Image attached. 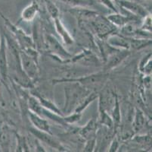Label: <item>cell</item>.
Wrapping results in <instances>:
<instances>
[{
	"instance_id": "obj_1",
	"label": "cell",
	"mask_w": 152,
	"mask_h": 152,
	"mask_svg": "<svg viewBox=\"0 0 152 152\" xmlns=\"http://www.w3.org/2000/svg\"><path fill=\"white\" fill-rule=\"evenodd\" d=\"M68 85L64 87V105L63 113L69 114L74 110L79 102L90 93V90L86 86L83 85L77 82H67Z\"/></svg>"
},
{
	"instance_id": "obj_2",
	"label": "cell",
	"mask_w": 152,
	"mask_h": 152,
	"mask_svg": "<svg viewBox=\"0 0 152 152\" xmlns=\"http://www.w3.org/2000/svg\"><path fill=\"white\" fill-rule=\"evenodd\" d=\"M108 73L106 72H99L97 73H92L89 75H80L79 77L73 78V79H53V85L59 83H67V82H77L83 85H93L96 84L102 83L107 79Z\"/></svg>"
},
{
	"instance_id": "obj_3",
	"label": "cell",
	"mask_w": 152,
	"mask_h": 152,
	"mask_svg": "<svg viewBox=\"0 0 152 152\" xmlns=\"http://www.w3.org/2000/svg\"><path fill=\"white\" fill-rule=\"evenodd\" d=\"M0 17L2 18V19L4 20L5 25L7 27L8 30H9V32L13 36L14 38L17 40L21 50L28 48V47H35L33 38H31L30 36L27 35V33L23 31L21 28L18 27L17 25L13 24L1 12H0Z\"/></svg>"
},
{
	"instance_id": "obj_4",
	"label": "cell",
	"mask_w": 152,
	"mask_h": 152,
	"mask_svg": "<svg viewBox=\"0 0 152 152\" xmlns=\"http://www.w3.org/2000/svg\"><path fill=\"white\" fill-rule=\"evenodd\" d=\"M44 41L49 51L52 53V56H56L59 59V60L64 62H65L72 57L71 54L68 53V51L61 44L60 42L55 36L52 34H47L45 35Z\"/></svg>"
},
{
	"instance_id": "obj_5",
	"label": "cell",
	"mask_w": 152,
	"mask_h": 152,
	"mask_svg": "<svg viewBox=\"0 0 152 152\" xmlns=\"http://www.w3.org/2000/svg\"><path fill=\"white\" fill-rule=\"evenodd\" d=\"M92 26L97 34L98 38L102 40L107 38L109 36L115 33L117 29V27L107 20L106 17H102L100 15H98L92 20Z\"/></svg>"
},
{
	"instance_id": "obj_6",
	"label": "cell",
	"mask_w": 152,
	"mask_h": 152,
	"mask_svg": "<svg viewBox=\"0 0 152 152\" xmlns=\"http://www.w3.org/2000/svg\"><path fill=\"white\" fill-rule=\"evenodd\" d=\"M20 60L23 72H25L32 82L35 83L39 77V62L26 53L23 50H20Z\"/></svg>"
},
{
	"instance_id": "obj_7",
	"label": "cell",
	"mask_w": 152,
	"mask_h": 152,
	"mask_svg": "<svg viewBox=\"0 0 152 152\" xmlns=\"http://www.w3.org/2000/svg\"><path fill=\"white\" fill-rule=\"evenodd\" d=\"M29 132L36 137V139H38L39 142H43L45 144L48 145L49 147L55 148L59 151H66V148L61 144V142L58 141L57 139H55V136L52 135V133L45 132V131L39 130V129H36L35 127L29 128Z\"/></svg>"
},
{
	"instance_id": "obj_8",
	"label": "cell",
	"mask_w": 152,
	"mask_h": 152,
	"mask_svg": "<svg viewBox=\"0 0 152 152\" xmlns=\"http://www.w3.org/2000/svg\"><path fill=\"white\" fill-rule=\"evenodd\" d=\"M115 3L124 10L130 12L133 15L142 19L150 14V12L143 5L133 0H115Z\"/></svg>"
},
{
	"instance_id": "obj_9",
	"label": "cell",
	"mask_w": 152,
	"mask_h": 152,
	"mask_svg": "<svg viewBox=\"0 0 152 152\" xmlns=\"http://www.w3.org/2000/svg\"><path fill=\"white\" fill-rule=\"evenodd\" d=\"M130 54V50H124V49H118L110 54L107 58L106 61L104 62V69L105 71L113 69L118 66L126 58L129 56Z\"/></svg>"
},
{
	"instance_id": "obj_10",
	"label": "cell",
	"mask_w": 152,
	"mask_h": 152,
	"mask_svg": "<svg viewBox=\"0 0 152 152\" xmlns=\"http://www.w3.org/2000/svg\"><path fill=\"white\" fill-rule=\"evenodd\" d=\"M6 42L4 36L1 37L0 43V81L7 86L6 82L8 79L9 66H8V59H7Z\"/></svg>"
},
{
	"instance_id": "obj_11",
	"label": "cell",
	"mask_w": 152,
	"mask_h": 152,
	"mask_svg": "<svg viewBox=\"0 0 152 152\" xmlns=\"http://www.w3.org/2000/svg\"><path fill=\"white\" fill-rule=\"evenodd\" d=\"M65 62H80L86 65H95L99 66L101 65L99 58L92 52L89 50H83L81 53L72 56Z\"/></svg>"
},
{
	"instance_id": "obj_12",
	"label": "cell",
	"mask_w": 152,
	"mask_h": 152,
	"mask_svg": "<svg viewBox=\"0 0 152 152\" xmlns=\"http://www.w3.org/2000/svg\"><path fill=\"white\" fill-rule=\"evenodd\" d=\"M107 42L111 47L117 49L130 50L129 37H125L122 34H118L116 32L107 37Z\"/></svg>"
},
{
	"instance_id": "obj_13",
	"label": "cell",
	"mask_w": 152,
	"mask_h": 152,
	"mask_svg": "<svg viewBox=\"0 0 152 152\" xmlns=\"http://www.w3.org/2000/svg\"><path fill=\"white\" fill-rule=\"evenodd\" d=\"M27 114L29 117V119L34 125V127H35L37 129H39V130L52 133L50 130V125H49L48 121L45 119V118L38 115L36 113L32 112L30 110H27Z\"/></svg>"
},
{
	"instance_id": "obj_14",
	"label": "cell",
	"mask_w": 152,
	"mask_h": 152,
	"mask_svg": "<svg viewBox=\"0 0 152 152\" xmlns=\"http://www.w3.org/2000/svg\"><path fill=\"white\" fill-rule=\"evenodd\" d=\"M137 16L132 15V17L126 16V15L121 14V12H114L113 14H110L108 16H107V20L111 24L117 27H122L124 25L130 23L131 22L134 21ZM139 18V17H138Z\"/></svg>"
},
{
	"instance_id": "obj_15",
	"label": "cell",
	"mask_w": 152,
	"mask_h": 152,
	"mask_svg": "<svg viewBox=\"0 0 152 152\" xmlns=\"http://www.w3.org/2000/svg\"><path fill=\"white\" fill-rule=\"evenodd\" d=\"M99 128V124L97 120L92 119L87 122L83 127L81 128L79 131L80 136L85 140L89 139L91 138L95 137L96 132Z\"/></svg>"
},
{
	"instance_id": "obj_16",
	"label": "cell",
	"mask_w": 152,
	"mask_h": 152,
	"mask_svg": "<svg viewBox=\"0 0 152 152\" xmlns=\"http://www.w3.org/2000/svg\"><path fill=\"white\" fill-rule=\"evenodd\" d=\"M53 20L54 24H55V30H56L57 33L59 34L61 38L62 39L64 44L67 46L72 45L74 43V39L70 35V33L67 31L66 27L64 26V24L61 22V20L60 19V17L56 18V19H53Z\"/></svg>"
},
{
	"instance_id": "obj_17",
	"label": "cell",
	"mask_w": 152,
	"mask_h": 152,
	"mask_svg": "<svg viewBox=\"0 0 152 152\" xmlns=\"http://www.w3.org/2000/svg\"><path fill=\"white\" fill-rule=\"evenodd\" d=\"M31 94L32 95H34V97H37V100H39V102L40 103V104L44 107V108L47 109V110H49L52 111V112L58 114V115L61 116H64V114L63 113L62 110H61L60 109L54 104V102H52V100H49V99L44 97L43 96L41 95L37 90H31Z\"/></svg>"
},
{
	"instance_id": "obj_18",
	"label": "cell",
	"mask_w": 152,
	"mask_h": 152,
	"mask_svg": "<svg viewBox=\"0 0 152 152\" xmlns=\"http://www.w3.org/2000/svg\"><path fill=\"white\" fill-rule=\"evenodd\" d=\"M39 11V7L36 1H32L31 3L23 8L20 14V19L23 22H32L36 18Z\"/></svg>"
},
{
	"instance_id": "obj_19",
	"label": "cell",
	"mask_w": 152,
	"mask_h": 152,
	"mask_svg": "<svg viewBox=\"0 0 152 152\" xmlns=\"http://www.w3.org/2000/svg\"><path fill=\"white\" fill-rule=\"evenodd\" d=\"M98 94H96L95 92H90L89 94H87L85 97L82 99V100L79 102L77 104L76 108L74 109V110L73 112L79 113H82L83 111L85 110L88 107V106L90 104H92L94 100L98 97Z\"/></svg>"
},
{
	"instance_id": "obj_20",
	"label": "cell",
	"mask_w": 152,
	"mask_h": 152,
	"mask_svg": "<svg viewBox=\"0 0 152 152\" xmlns=\"http://www.w3.org/2000/svg\"><path fill=\"white\" fill-rule=\"evenodd\" d=\"M130 49L132 50H141L151 44V38H135L129 37Z\"/></svg>"
},
{
	"instance_id": "obj_21",
	"label": "cell",
	"mask_w": 152,
	"mask_h": 152,
	"mask_svg": "<svg viewBox=\"0 0 152 152\" xmlns=\"http://www.w3.org/2000/svg\"><path fill=\"white\" fill-rule=\"evenodd\" d=\"M145 122V117L144 115L143 112L140 110L139 109H136L135 113V116L133 119V129L135 132L140 131L143 128Z\"/></svg>"
},
{
	"instance_id": "obj_22",
	"label": "cell",
	"mask_w": 152,
	"mask_h": 152,
	"mask_svg": "<svg viewBox=\"0 0 152 152\" xmlns=\"http://www.w3.org/2000/svg\"><path fill=\"white\" fill-rule=\"evenodd\" d=\"M99 125H103V126H106L107 128H112L114 127V122L112 119L111 116L108 115L107 111L104 110L102 109H99Z\"/></svg>"
},
{
	"instance_id": "obj_23",
	"label": "cell",
	"mask_w": 152,
	"mask_h": 152,
	"mask_svg": "<svg viewBox=\"0 0 152 152\" xmlns=\"http://www.w3.org/2000/svg\"><path fill=\"white\" fill-rule=\"evenodd\" d=\"M139 71L145 75L151 73V53L144 56L139 63Z\"/></svg>"
},
{
	"instance_id": "obj_24",
	"label": "cell",
	"mask_w": 152,
	"mask_h": 152,
	"mask_svg": "<svg viewBox=\"0 0 152 152\" xmlns=\"http://www.w3.org/2000/svg\"><path fill=\"white\" fill-rule=\"evenodd\" d=\"M111 118L114 122V125L117 126L119 125L121 120V110H120V104L117 96H115V100H114V104L112 107V114Z\"/></svg>"
},
{
	"instance_id": "obj_25",
	"label": "cell",
	"mask_w": 152,
	"mask_h": 152,
	"mask_svg": "<svg viewBox=\"0 0 152 152\" xmlns=\"http://www.w3.org/2000/svg\"><path fill=\"white\" fill-rule=\"evenodd\" d=\"M17 139V148L16 151L18 152H28L30 151L28 142L25 136H23L18 133H15Z\"/></svg>"
},
{
	"instance_id": "obj_26",
	"label": "cell",
	"mask_w": 152,
	"mask_h": 152,
	"mask_svg": "<svg viewBox=\"0 0 152 152\" xmlns=\"http://www.w3.org/2000/svg\"><path fill=\"white\" fill-rule=\"evenodd\" d=\"M44 2H45L47 12H48L49 15H50V17L52 19H55L56 18L60 17L59 8H58L57 5L52 2V0H44Z\"/></svg>"
},
{
	"instance_id": "obj_27",
	"label": "cell",
	"mask_w": 152,
	"mask_h": 152,
	"mask_svg": "<svg viewBox=\"0 0 152 152\" xmlns=\"http://www.w3.org/2000/svg\"><path fill=\"white\" fill-rule=\"evenodd\" d=\"M10 135L6 129H0V146L3 151H9L10 146Z\"/></svg>"
},
{
	"instance_id": "obj_28",
	"label": "cell",
	"mask_w": 152,
	"mask_h": 152,
	"mask_svg": "<svg viewBox=\"0 0 152 152\" xmlns=\"http://www.w3.org/2000/svg\"><path fill=\"white\" fill-rule=\"evenodd\" d=\"M72 7H89L94 4L93 0H58Z\"/></svg>"
},
{
	"instance_id": "obj_29",
	"label": "cell",
	"mask_w": 152,
	"mask_h": 152,
	"mask_svg": "<svg viewBox=\"0 0 152 152\" xmlns=\"http://www.w3.org/2000/svg\"><path fill=\"white\" fill-rule=\"evenodd\" d=\"M81 116H82V113H79L76 112L70 113L67 115L64 116V120L67 125L74 124L80 120Z\"/></svg>"
},
{
	"instance_id": "obj_30",
	"label": "cell",
	"mask_w": 152,
	"mask_h": 152,
	"mask_svg": "<svg viewBox=\"0 0 152 152\" xmlns=\"http://www.w3.org/2000/svg\"><path fill=\"white\" fill-rule=\"evenodd\" d=\"M99 3L102 4V5H104V7H106L107 8L111 10L112 12H120V11L118 10V8L117 7L114 0H96Z\"/></svg>"
},
{
	"instance_id": "obj_31",
	"label": "cell",
	"mask_w": 152,
	"mask_h": 152,
	"mask_svg": "<svg viewBox=\"0 0 152 152\" xmlns=\"http://www.w3.org/2000/svg\"><path fill=\"white\" fill-rule=\"evenodd\" d=\"M143 19L144 21L142 22V24L139 29L144 31L151 33V14L143 18Z\"/></svg>"
},
{
	"instance_id": "obj_32",
	"label": "cell",
	"mask_w": 152,
	"mask_h": 152,
	"mask_svg": "<svg viewBox=\"0 0 152 152\" xmlns=\"http://www.w3.org/2000/svg\"><path fill=\"white\" fill-rule=\"evenodd\" d=\"M86 144L84 146V151H94V149H95L96 146V139L95 137L91 138L89 139L86 140Z\"/></svg>"
},
{
	"instance_id": "obj_33",
	"label": "cell",
	"mask_w": 152,
	"mask_h": 152,
	"mask_svg": "<svg viewBox=\"0 0 152 152\" xmlns=\"http://www.w3.org/2000/svg\"><path fill=\"white\" fill-rule=\"evenodd\" d=\"M134 141L139 144H146V143H150L151 142V138L148 136H137L134 139Z\"/></svg>"
},
{
	"instance_id": "obj_34",
	"label": "cell",
	"mask_w": 152,
	"mask_h": 152,
	"mask_svg": "<svg viewBox=\"0 0 152 152\" xmlns=\"http://www.w3.org/2000/svg\"><path fill=\"white\" fill-rule=\"evenodd\" d=\"M119 148V142L117 139H114L110 142V145L109 147V152H115L117 151Z\"/></svg>"
},
{
	"instance_id": "obj_35",
	"label": "cell",
	"mask_w": 152,
	"mask_h": 152,
	"mask_svg": "<svg viewBox=\"0 0 152 152\" xmlns=\"http://www.w3.org/2000/svg\"><path fill=\"white\" fill-rule=\"evenodd\" d=\"M35 144H36V151H45L44 150L43 148L40 145V143H39L38 139H36Z\"/></svg>"
},
{
	"instance_id": "obj_36",
	"label": "cell",
	"mask_w": 152,
	"mask_h": 152,
	"mask_svg": "<svg viewBox=\"0 0 152 152\" xmlns=\"http://www.w3.org/2000/svg\"><path fill=\"white\" fill-rule=\"evenodd\" d=\"M1 85H2V82L0 81V91H1Z\"/></svg>"
},
{
	"instance_id": "obj_37",
	"label": "cell",
	"mask_w": 152,
	"mask_h": 152,
	"mask_svg": "<svg viewBox=\"0 0 152 152\" xmlns=\"http://www.w3.org/2000/svg\"><path fill=\"white\" fill-rule=\"evenodd\" d=\"M0 43H1V37H0Z\"/></svg>"
},
{
	"instance_id": "obj_38",
	"label": "cell",
	"mask_w": 152,
	"mask_h": 152,
	"mask_svg": "<svg viewBox=\"0 0 152 152\" xmlns=\"http://www.w3.org/2000/svg\"><path fill=\"white\" fill-rule=\"evenodd\" d=\"M145 1H149V0H145Z\"/></svg>"
}]
</instances>
